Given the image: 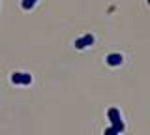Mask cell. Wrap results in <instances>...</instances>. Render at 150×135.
Returning <instances> with one entry per match:
<instances>
[{
	"instance_id": "obj_1",
	"label": "cell",
	"mask_w": 150,
	"mask_h": 135,
	"mask_svg": "<svg viewBox=\"0 0 150 135\" xmlns=\"http://www.w3.org/2000/svg\"><path fill=\"white\" fill-rule=\"evenodd\" d=\"M11 83L13 85H30L32 83V75L30 73H13L11 75Z\"/></svg>"
},
{
	"instance_id": "obj_2",
	"label": "cell",
	"mask_w": 150,
	"mask_h": 135,
	"mask_svg": "<svg viewBox=\"0 0 150 135\" xmlns=\"http://www.w3.org/2000/svg\"><path fill=\"white\" fill-rule=\"evenodd\" d=\"M92 43H94V36L86 34L84 38H79L77 41H75V47H77V49H84V47H88V45H92Z\"/></svg>"
},
{
	"instance_id": "obj_3",
	"label": "cell",
	"mask_w": 150,
	"mask_h": 135,
	"mask_svg": "<svg viewBox=\"0 0 150 135\" xmlns=\"http://www.w3.org/2000/svg\"><path fill=\"white\" fill-rule=\"evenodd\" d=\"M122 54H109V57H107V64H109V66H118V64H122Z\"/></svg>"
},
{
	"instance_id": "obj_4",
	"label": "cell",
	"mask_w": 150,
	"mask_h": 135,
	"mask_svg": "<svg viewBox=\"0 0 150 135\" xmlns=\"http://www.w3.org/2000/svg\"><path fill=\"white\" fill-rule=\"evenodd\" d=\"M38 0H23V10H32Z\"/></svg>"
}]
</instances>
